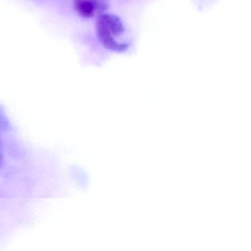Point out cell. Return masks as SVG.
Returning a JSON list of instances; mask_svg holds the SVG:
<instances>
[{"label":"cell","instance_id":"6da1fadb","mask_svg":"<svg viewBox=\"0 0 251 251\" xmlns=\"http://www.w3.org/2000/svg\"><path fill=\"white\" fill-rule=\"evenodd\" d=\"M98 35L101 43L107 48L113 51L123 52L127 48V46L124 44L118 43L114 39V35L111 33L109 27L105 23V20L102 18V15L100 16L98 20Z\"/></svg>","mask_w":251,"mask_h":251},{"label":"cell","instance_id":"7a4b0ae2","mask_svg":"<svg viewBox=\"0 0 251 251\" xmlns=\"http://www.w3.org/2000/svg\"><path fill=\"white\" fill-rule=\"evenodd\" d=\"M75 8L83 17H92L95 14V5L90 0H76Z\"/></svg>","mask_w":251,"mask_h":251},{"label":"cell","instance_id":"3957f363","mask_svg":"<svg viewBox=\"0 0 251 251\" xmlns=\"http://www.w3.org/2000/svg\"><path fill=\"white\" fill-rule=\"evenodd\" d=\"M3 161H4L3 155H1V154H0V167H1V166H2V164H3Z\"/></svg>","mask_w":251,"mask_h":251}]
</instances>
